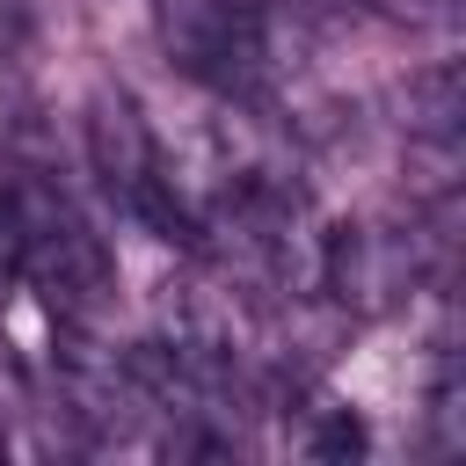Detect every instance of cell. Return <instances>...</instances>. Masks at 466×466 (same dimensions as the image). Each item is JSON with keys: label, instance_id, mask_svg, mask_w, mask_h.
I'll use <instances>...</instances> for the list:
<instances>
[{"label": "cell", "instance_id": "52a82bcc", "mask_svg": "<svg viewBox=\"0 0 466 466\" xmlns=\"http://www.w3.org/2000/svg\"><path fill=\"white\" fill-rule=\"evenodd\" d=\"M15 44H22V15H15V7H7V0H0V58H7V51H15Z\"/></svg>", "mask_w": 466, "mask_h": 466}, {"label": "cell", "instance_id": "8992f818", "mask_svg": "<svg viewBox=\"0 0 466 466\" xmlns=\"http://www.w3.org/2000/svg\"><path fill=\"white\" fill-rule=\"evenodd\" d=\"M430 430H437V451H459L466 444V386H459L451 357L437 364V386H430Z\"/></svg>", "mask_w": 466, "mask_h": 466}, {"label": "cell", "instance_id": "6da1fadb", "mask_svg": "<svg viewBox=\"0 0 466 466\" xmlns=\"http://www.w3.org/2000/svg\"><path fill=\"white\" fill-rule=\"evenodd\" d=\"M153 29H160L167 66L204 87L233 95L269 73V29H262V7L248 0H160Z\"/></svg>", "mask_w": 466, "mask_h": 466}, {"label": "cell", "instance_id": "3957f363", "mask_svg": "<svg viewBox=\"0 0 466 466\" xmlns=\"http://www.w3.org/2000/svg\"><path fill=\"white\" fill-rule=\"evenodd\" d=\"M160 138H153V124H146V109L124 95V87H95L87 95V167L102 175V189L131 211V197L160 175Z\"/></svg>", "mask_w": 466, "mask_h": 466}, {"label": "cell", "instance_id": "277c9868", "mask_svg": "<svg viewBox=\"0 0 466 466\" xmlns=\"http://www.w3.org/2000/svg\"><path fill=\"white\" fill-rule=\"evenodd\" d=\"M400 109H408V138H459V116H466L459 66H451V58H437V66L408 73V87H400Z\"/></svg>", "mask_w": 466, "mask_h": 466}, {"label": "cell", "instance_id": "5b68a950", "mask_svg": "<svg viewBox=\"0 0 466 466\" xmlns=\"http://www.w3.org/2000/svg\"><path fill=\"white\" fill-rule=\"evenodd\" d=\"M364 415L357 408H342V400H313V430L299 437V451H313V459H364Z\"/></svg>", "mask_w": 466, "mask_h": 466}, {"label": "cell", "instance_id": "7a4b0ae2", "mask_svg": "<svg viewBox=\"0 0 466 466\" xmlns=\"http://www.w3.org/2000/svg\"><path fill=\"white\" fill-rule=\"evenodd\" d=\"M313 284L342 313H357V320L393 313L422 284V233H400V226H335V233H320V277Z\"/></svg>", "mask_w": 466, "mask_h": 466}]
</instances>
